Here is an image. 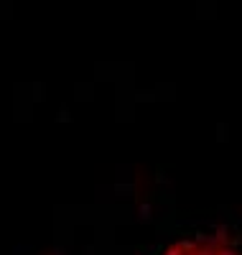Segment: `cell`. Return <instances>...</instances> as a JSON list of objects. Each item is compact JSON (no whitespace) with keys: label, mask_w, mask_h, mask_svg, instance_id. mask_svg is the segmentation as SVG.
<instances>
[{"label":"cell","mask_w":242,"mask_h":255,"mask_svg":"<svg viewBox=\"0 0 242 255\" xmlns=\"http://www.w3.org/2000/svg\"><path fill=\"white\" fill-rule=\"evenodd\" d=\"M163 255H199V245L196 243H173Z\"/></svg>","instance_id":"1"}]
</instances>
